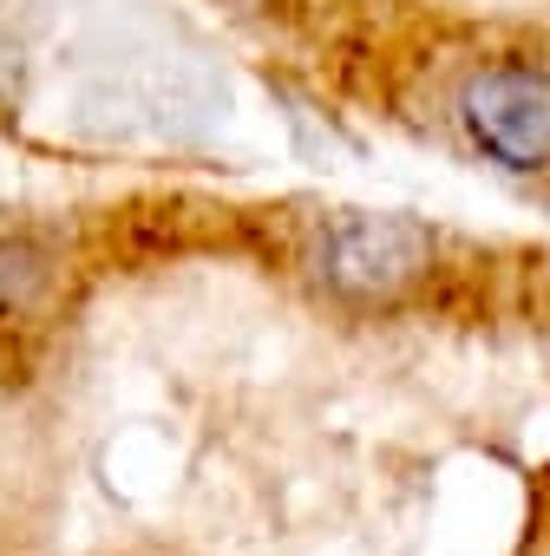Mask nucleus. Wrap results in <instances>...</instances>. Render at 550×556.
Listing matches in <instances>:
<instances>
[{
	"label": "nucleus",
	"mask_w": 550,
	"mask_h": 556,
	"mask_svg": "<svg viewBox=\"0 0 550 556\" xmlns=\"http://www.w3.org/2000/svg\"><path fill=\"white\" fill-rule=\"evenodd\" d=\"M433 262H439V236L420 216H393V210H335L309 249L315 282L335 289L341 302H393L426 282Z\"/></svg>",
	"instance_id": "nucleus-1"
},
{
	"label": "nucleus",
	"mask_w": 550,
	"mask_h": 556,
	"mask_svg": "<svg viewBox=\"0 0 550 556\" xmlns=\"http://www.w3.org/2000/svg\"><path fill=\"white\" fill-rule=\"evenodd\" d=\"M459 125L485 164L511 177L550 170V73L524 60L478 66L459 92Z\"/></svg>",
	"instance_id": "nucleus-2"
}]
</instances>
